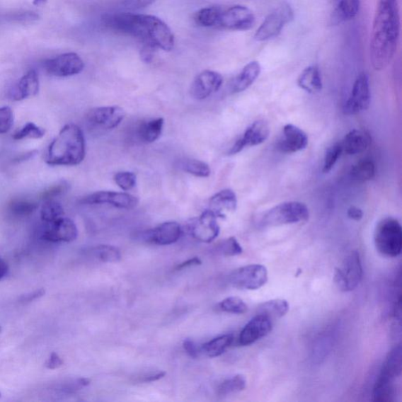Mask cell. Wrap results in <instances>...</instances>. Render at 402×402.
<instances>
[{
    "label": "cell",
    "instance_id": "27",
    "mask_svg": "<svg viewBox=\"0 0 402 402\" xmlns=\"http://www.w3.org/2000/svg\"><path fill=\"white\" fill-rule=\"evenodd\" d=\"M299 87L310 94H315L322 90L323 84L321 71L317 66L306 68L298 78Z\"/></svg>",
    "mask_w": 402,
    "mask_h": 402
},
{
    "label": "cell",
    "instance_id": "36",
    "mask_svg": "<svg viewBox=\"0 0 402 402\" xmlns=\"http://www.w3.org/2000/svg\"><path fill=\"white\" fill-rule=\"evenodd\" d=\"M219 6H209L197 11L195 16V23L202 27H215Z\"/></svg>",
    "mask_w": 402,
    "mask_h": 402
},
{
    "label": "cell",
    "instance_id": "47",
    "mask_svg": "<svg viewBox=\"0 0 402 402\" xmlns=\"http://www.w3.org/2000/svg\"><path fill=\"white\" fill-rule=\"evenodd\" d=\"M166 375V372L163 371H153L144 373L142 376L137 377L138 381L140 383H152L157 381L163 378Z\"/></svg>",
    "mask_w": 402,
    "mask_h": 402
},
{
    "label": "cell",
    "instance_id": "31",
    "mask_svg": "<svg viewBox=\"0 0 402 402\" xmlns=\"http://www.w3.org/2000/svg\"><path fill=\"white\" fill-rule=\"evenodd\" d=\"M376 174L374 162L369 159H364L354 165L350 171V176L358 183L370 181Z\"/></svg>",
    "mask_w": 402,
    "mask_h": 402
},
{
    "label": "cell",
    "instance_id": "22",
    "mask_svg": "<svg viewBox=\"0 0 402 402\" xmlns=\"http://www.w3.org/2000/svg\"><path fill=\"white\" fill-rule=\"evenodd\" d=\"M40 91L39 76L35 70L28 71L21 78L11 91V97L16 100H23L37 96Z\"/></svg>",
    "mask_w": 402,
    "mask_h": 402
},
{
    "label": "cell",
    "instance_id": "45",
    "mask_svg": "<svg viewBox=\"0 0 402 402\" xmlns=\"http://www.w3.org/2000/svg\"><path fill=\"white\" fill-rule=\"evenodd\" d=\"M14 116L11 107L0 108V134L8 132L13 125Z\"/></svg>",
    "mask_w": 402,
    "mask_h": 402
},
{
    "label": "cell",
    "instance_id": "50",
    "mask_svg": "<svg viewBox=\"0 0 402 402\" xmlns=\"http://www.w3.org/2000/svg\"><path fill=\"white\" fill-rule=\"evenodd\" d=\"M46 291L44 289L35 290L31 293L26 294L20 298V303L28 304L31 302L40 299L45 295Z\"/></svg>",
    "mask_w": 402,
    "mask_h": 402
},
{
    "label": "cell",
    "instance_id": "48",
    "mask_svg": "<svg viewBox=\"0 0 402 402\" xmlns=\"http://www.w3.org/2000/svg\"><path fill=\"white\" fill-rule=\"evenodd\" d=\"M183 348L190 357L197 358L201 353V348L198 347L195 342L190 340H185L183 342Z\"/></svg>",
    "mask_w": 402,
    "mask_h": 402
},
{
    "label": "cell",
    "instance_id": "42",
    "mask_svg": "<svg viewBox=\"0 0 402 402\" xmlns=\"http://www.w3.org/2000/svg\"><path fill=\"white\" fill-rule=\"evenodd\" d=\"M343 152L342 146L339 143H336L327 149L322 170L324 173H328L329 171H331Z\"/></svg>",
    "mask_w": 402,
    "mask_h": 402
},
{
    "label": "cell",
    "instance_id": "46",
    "mask_svg": "<svg viewBox=\"0 0 402 402\" xmlns=\"http://www.w3.org/2000/svg\"><path fill=\"white\" fill-rule=\"evenodd\" d=\"M155 1L156 0H121L120 6L125 12L134 11L146 8Z\"/></svg>",
    "mask_w": 402,
    "mask_h": 402
},
{
    "label": "cell",
    "instance_id": "12",
    "mask_svg": "<svg viewBox=\"0 0 402 402\" xmlns=\"http://www.w3.org/2000/svg\"><path fill=\"white\" fill-rule=\"evenodd\" d=\"M84 205H109L120 209L131 210L139 205V199L127 193L99 191L81 200Z\"/></svg>",
    "mask_w": 402,
    "mask_h": 402
},
{
    "label": "cell",
    "instance_id": "5",
    "mask_svg": "<svg viewBox=\"0 0 402 402\" xmlns=\"http://www.w3.org/2000/svg\"><path fill=\"white\" fill-rule=\"evenodd\" d=\"M310 218L307 206L298 201L278 205L263 214L260 224L263 227L280 226L306 222Z\"/></svg>",
    "mask_w": 402,
    "mask_h": 402
},
{
    "label": "cell",
    "instance_id": "39",
    "mask_svg": "<svg viewBox=\"0 0 402 402\" xmlns=\"http://www.w3.org/2000/svg\"><path fill=\"white\" fill-rule=\"evenodd\" d=\"M45 135L44 128L35 125L34 123H27L13 135L14 140H23L25 139H40Z\"/></svg>",
    "mask_w": 402,
    "mask_h": 402
},
{
    "label": "cell",
    "instance_id": "53",
    "mask_svg": "<svg viewBox=\"0 0 402 402\" xmlns=\"http://www.w3.org/2000/svg\"><path fill=\"white\" fill-rule=\"evenodd\" d=\"M201 263H202V262H201L200 258H197V257H195V258H190V260H188V261L183 262L180 264L178 265L176 270H183L185 268L193 267V265H201Z\"/></svg>",
    "mask_w": 402,
    "mask_h": 402
},
{
    "label": "cell",
    "instance_id": "44",
    "mask_svg": "<svg viewBox=\"0 0 402 402\" xmlns=\"http://www.w3.org/2000/svg\"><path fill=\"white\" fill-rule=\"evenodd\" d=\"M219 251L226 256H235L243 253L240 243L234 236L222 241L219 246Z\"/></svg>",
    "mask_w": 402,
    "mask_h": 402
},
{
    "label": "cell",
    "instance_id": "54",
    "mask_svg": "<svg viewBox=\"0 0 402 402\" xmlns=\"http://www.w3.org/2000/svg\"><path fill=\"white\" fill-rule=\"evenodd\" d=\"M9 271L8 265L0 258V281L5 277Z\"/></svg>",
    "mask_w": 402,
    "mask_h": 402
},
{
    "label": "cell",
    "instance_id": "30",
    "mask_svg": "<svg viewBox=\"0 0 402 402\" xmlns=\"http://www.w3.org/2000/svg\"><path fill=\"white\" fill-rule=\"evenodd\" d=\"M289 311L288 301L283 299H275L265 302L258 308V314L268 316L272 320L284 317Z\"/></svg>",
    "mask_w": 402,
    "mask_h": 402
},
{
    "label": "cell",
    "instance_id": "28",
    "mask_svg": "<svg viewBox=\"0 0 402 402\" xmlns=\"http://www.w3.org/2000/svg\"><path fill=\"white\" fill-rule=\"evenodd\" d=\"M164 125V120L158 117L142 122L138 127V139L143 143H153L161 137Z\"/></svg>",
    "mask_w": 402,
    "mask_h": 402
},
{
    "label": "cell",
    "instance_id": "16",
    "mask_svg": "<svg viewBox=\"0 0 402 402\" xmlns=\"http://www.w3.org/2000/svg\"><path fill=\"white\" fill-rule=\"evenodd\" d=\"M272 320L263 314H258L243 327L239 343L241 346L251 345L271 333Z\"/></svg>",
    "mask_w": 402,
    "mask_h": 402
},
{
    "label": "cell",
    "instance_id": "49",
    "mask_svg": "<svg viewBox=\"0 0 402 402\" xmlns=\"http://www.w3.org/2000/svg\"><path fill=\"white\" fill-rule=\"evenodd\" d=\"M63 363L64 362L61 357L55 353V352H52L47 359L45 366L47 369L54 370L60 368Z\"/></svg>",
    "mask_w": 402,
    "mask_h": 402
},
{
    "label": "cell",
    "instance_id": "43",
    "mask_svg": "<svg viewBox=\"0 0 402 402\" xmlns=\"http://www.w3.org/2000/svg\"><path fill=\"white\" fill-rule=\"evenodd\" d=\"M69 188L67 181H60L50 185L46 190L40 193V197L42 200H54L66 193Z\"/></svg>",
    "mask_w": 402,
    "mask_h": 402
},
{
    "label": "cell",
    "instance_id": "8",
    "mask_svg": "<svg viewBox=\"0 0 402 402\" xmlns=\"http://www.w3.org/2000/svg\"><path fill=\"white\" fill-rule=\"evenodd\" d=\"M293 18L294 11L289 4L282 3L278 5L258 28L255 40L262 42L277 38L284 27L290 23Z\"/></svg>",
    "mask_w": 402,
    "mask_h": 402
},
{
    "label": "cell",
    "instance_id": "20",
    "mask_svg": "<svg viewBox=\"0 0 402 402\" xmlns=\"http://www.w3.org/2000/svg\"><path fill=\"white\" fill-rule=\"evenodd\" d=\"M308 145L306 134L297 126L286 125L283 138L277 142V149L284 154H294L304 150Z\"/></svg>",
    "mask_w": 402,
    "mask_h": 402
},
{
    "label": "cell",
    "instance_id": "18",
    "mask_svg": "<svg viewBox=\"0 0 402 402\" xmlns=\"http://www.w3.org/2000/svg\"><path fill=\"white\" fill-rule=\"evenodd\" d=\"M78 236V229L75 222L66 217H62L50 224H47L42 239L52 243L71 242Z\"/></svg>",
    "mask_w": 402,
    "mask_h": 402
},
{
    "label": "cell",
    "instance_id": "4",
    "mask_svg": "<svg viewBox=\"0 0 402 402\" xmlns=\"http://www.w3.org/2000/svg\"><path fill=\"white\" fill-rule=\"evenodd\" d=\"M375 246L379 253L386 257L396 258L402 250V228L394 218L379 221L374 233Z\"/></svg>",
    "mask_w": 402,
    "mask_h": 402
},
{
    "label": "cell",
    "instance_id": "2",
    "mask_svg": "<svg viewBox=\"0 0 402 402\" xmlns=\"http://www.w3.org/2000/svg\"><path fill=\"white\" fill-rule=\"evenodd\" d=\"M103 21L105 26L111 30L137 38L142 45L160 48L164 52H171L174 48V34L159 18L124 11L105 14Z\"/></svg>",
    "mask_w": 402,
    "mask_h": 402
},
{
    "label": "cell",
    "instance_id": "14",
    "mask_svg": "<svg viewBox=\"0 0 402 402\" xmlns=\"http://www.w3.org/2000/svg\"><path fill=\"white\" fill-rule=\"evenodd\" d=\"M224 84V78L217 71L205 70L192 83L190 94L193 98L204 100L217 92Z\"/></svg>",
    "mask_w": 402,
    "mask_h": 402
},
{
    "label": "cell",
    "instance_id": "41",
    "mask_svg": "<svg viewBox=\"0 0 402 402\" xmlns=\"http://www.w3.org/2000/svg\"><path fill=\"white\" fill-rule=\"evenodd\" d=\"M114 182L124 191L134 189L137 183V176L131 171H120L114 175Z\"/></svg>",
    "mask_w": 402,
    "mask_h": 402
},
{
    "label": "cell",
    "instance_id": "24",
    "mask_svg": "<svg viewBox=\"0 0 402 402\" xmlns=\"http://www.w3.org/2000/svg\"><path fill=\"white\" fill-rule=\"evenodd\" d=\"M261 73L260 64L256 61L251 62L236 76L232 84V92L240 93L247 90L260 76Z\"/></svg>",
    "mask_w": 402,
    "mask_h": 402
},
{
    "label": "cell",
    "instance_id": "6",
    "mask_svg": "<svg viewBox=\"0 0 402 402\" xmlns=\"http://www.w3.org/2000/svg\"><path fill=\"white\" fill-rule=\"evenodd\" d=\"M363 268L360 254L357 251H352L344 258L340 267L336 268L334 272V282L341 292L354 291L361 283Z\"/></svg>",
    "mask_w": 402,
    "mask_h": 402
},
{
    "label": "cell",
    "instance_id": "57",
    "mask_svg": "<svg viewBox=\"0 0 402 402\" xmlns=\"http://www.w3.org/2000/svg\"><path fill=\"white\" fill-rule=\"evenodd\" d=\"M0 398H1V393H0Z\"/></svg>",
    "mask_w": 402,
    "mask_h": 402
},
{
    "label": "cell",
    "instance_id": "25",
    "mask_svg": "<svg viewBox=\"0 0 402 402\" xmlns=\"http://www.w3.org/2000/svg\"><path fill=\"white\" fill-rule=\"evenodd\" d=\"M360 0H340L330 18V24L338 25L355 18L360 11Z\"/></svg>",
    "mask_w": 402,
    "mask_h": 402
},
{
    "label": "cell",
    "instance_id": "35",
    "mask_svg": "<svg viewBox=\"0 0 402 402\" xmlns=\"http://www.w3.org/2000/svg\"><path fill=\"white\" fill-rule=\"evenodd\" d=\"M180 168L190 175L207 178L211 175V168L209 165L204 161L195 159H185L180 163Z\"/></svg>",
    "mask_w": 402,
    "mask_h": 402
},
{
    "label": "cell",
    "instance_id": "52",
    "mask_svg": "<svg viewBox=\"0 0 402 402\" xmlns=\"http://www.w3.org/2000/svg\"><path fill=\"white\" fill-rule=\"evenodd\" d=\"M348 217L352 220L360 221L364 217V213L360 208L355 206H351L348 210Z\"/></svg>",
    "mask_w": 402,
    "mask_h": 402
},
{
    "label": "cell",
    "instance_id": "33",
    "mask_svg": "<svg viewBox=\"0 0 402 402\" xmlns=\"http://www.w3.org/2000/svg\"><path fill=\"white\" fill-rule=\"evenodd\" d=\"M38 204L30 200H12L8 204V210L13 217L23 218L30 217L38 210Z\"/></svg>",
    "mask_w": 402,
    "mask_h": 402
},
{
    "label": "cell",
    "instance_id": "34",
    "mask_svg": "<svg viewBox=\"0 0 402 402\" xmlns=\"http://www.w3.org/2000/svg\"><path fill=\"white\" fill-rule=\"evenodd\" d=\"M64 208L54 200H46L40 211V217L45 224H50L64 217Z\"/></svg>",
    "mask_w": 402,
    "mask_h": 402
},
{
    "label": "cell",
    "instance_id": "51",
    "mask_svg": "<svg viewBox=\"0 0 402 402\" xmlns=\"http://www.w3.org/2000/svg\"><path fill=\"white\" fill-rule=\"evenodd\" d=\"M156 48L149 45H142L141 49L142 60L146 63H150L154 59V53Z\"/></svg>",
    "mask_w": 402,
    "mask_h": 402
},
{
    "label": "cell",
    "instance_id": "9",
    "mask_svg": "<svg viewBox=\"0 0 402 402\" xmlns=\"http://www.w3.org/2000/svg\"><path fill=\"white\" fill-rule=\"evenodd\" d=\"M268 281L267 268L261 264H251L235 270L229 276V282L234 288L243 290H257Z\"/></svg>",
    "mask_w": 402,
    "mask_h": 402
},
{
    "label": "cell",
    "instance_id": "40",
    "mask_svg": "<svg viewBox=\"0 0 402 402\" xmlns=\"http://www.w3.org/2000/svg\"><path fill=\"white\" fill-rule=\"evenodd\" d=\"M90 379L87 378H77L66 380L62 384L54 386V390L66 394H71L81 391L90 384Z\"/></svg>",
    "mask_w": 402,
    "mask_h": 402
},
{
    "label": "cell",
    "instance_id": "3",
    "mask_svg": "<svg viewBox=\"0 0 402 402\" xmlns=\"http://www.w3.org/2000/svg\"><path fill=\"white\" fill-rule=\"evenodd\" d=\"M86 142L80 127L64 126L50 143L45 161L50 166H76L84 160Z\"/></svg>",
    "mask_w": 402,
    "mask_h": 402
},
{
    "label": "cell",
    "instance_id": "13",
    "mask_svg": "<svg viewBox=\"0 0 402 402\" xmlns=\"http://www.w3.org/2000/svg\"><path fill=\"white\" fill-rule=\"evenodd\" d=\"M125 117V112L119 106L97 107L87 114V120L92 126L105 130L117 127Z\"/></svg>",
    "mask_w": 402,
    "mask_h": 402
},
{
    "label": "cell",
    "instance_id": "10",
    "mask_svg": "<svg viewBox=\"0 0 402 402\" xmlns=\"http://www.w3.org/2000/svg\"><path fill=\"white\" fill-rule=\"evenodd\" d=\"M371 103V91L369 76L359 75L352 89L351 95L343 107L344 114L351 116L368 110Z\"/></svg>",
    "mask_w": 402,
    "mask_h": 402
},
{
    "label": "cell",
    "instance_id": "1",
    "mask_svg": "<svg viewBox=\"0 0 402 402\" xmlns=\"http://www.w3.org/2000/svg\"><path fill=\"white\" fill-rule=\"evenodd\" d=\"M398 0H379L370 40V59L377 71L389 66L397 52L400 37Z\"/></svg>",
    "mask_w": 402,
    "mask_h": 402
},
{
    "label": "cell",
    "instance_id": "21",
    "mask_svg": "<svg viewBox=\"0 0 402 402\" xmlns=\"http://www.w3.org/2000/svg\"><path fill=\"white\" fill-rule=\"evenodd\" d=\"M236 207L238 199L235 193L229 189L217 193L209 201V209L217 214L218 218H226L228 214L236 211Z\"/></svg>",
    "mask_w": 402,
    "mask_h": 402
},
{
    "label": "cell",
    "instance_id": "11",
    "mask_svg": "<svg viewBox=\"0 0 402 402\" xmlns=\"http://www.w3.org/2000/svg\"><path fill=\"white\" fill-rule=\"evenodd\" d=\"M45 69L50 75L69 77L81 74L84 69V62L77 54L66 53L47 60Z\"/></svg>",
    "mask_w": 402,
    "mask_h": 402
},
{
    "label": "cell",
    "instance_id": "37",
    "mask_svg": "<svg viewBox=\"0 0 402 402\" xmlns=\"http://www.w3.org/2000/svg\"><path fill=\"white\" fill-rule=\"evenodd\" d=\"M221 311L234 314H246L248 307L246 302L239 297H228L222 301L218 305Z\"/></svg>",
    "mask_w": 402,
    "mask_h": 402
},
{
    "label": "cell",
    "instance_id": "15",
    "mask_svg": "<svg viewBox=\"0 0 402 402\" xmlns=\"http://www.w3.org/2000/svg\"><path fill=\"white\" fill-rule=\"evenodd\" d=\"M218 217L210 209L205 211L200 217L193 221L190 231L193 238L197 240L210 243L217 239L220 233V227L218 224Z\"/></svg>",
    "mask_w": 402,
    "mask_h": 402
},
{
    "label": "cell",
    "instance_id": "23",
    "mask_svg": "<svg viewBox=\"0 0 402 402\" xmlns=\"http://www.w3.org/2000/svg\"><path fill=\"white\" fill-rule=\"evenodd\" d=\"M370 144L369 134L360 130L350 132L341 143L343 151L348 155L362 154L369 148Z\"/></svg>",
    "mask_w": 402,
    "mask_h": 402
},
{
    "label": "cell",
    "instance_id": "29",
    "mask_svg": "<svg viewBox=\"0 0 402 402\" xmlns=\"http://www.w3.org/2000/svg\"><path fill=\"white\" fill-rule=\"evenodd\" d=\"M234 340V337L231 334L218 336L217 338L205 343L201 347V352H203L207 357H210L221 356L232 345Z\"/></svg>",
    "mask_w": 402,
    "mask_h": 402
},
{
    "label": "cell",
    "instance_id": "26",
    "mask_svg": "<svg viewBox=\"0 0 402 402\" xmlns=\"http://www.w3.org/2000/svg\"><path fill=\"white\" fill-rule=\"evenodd\" d=\"M397 377L382 369L373 389V398L376 401H390L394 394V379Z\"/></svg>",
    "mask_w": 402,
    "mask_h": 402
},
{
    "label": "cell",
    "instance_id": "56",
    "mask_svg": "<svg viewBox=\"0 0 402 402\" xmlns=\"http://www.w3.org/2000/svg\"><path fill=\"white\" fill-rule=\"evenodd\" d=\"M1 331H2V328L0 327V333H1Z\"/></svg>",
    "mask_w": 402,
    "mask_h": 402
},
{
    "label": "cell",
    "instance_id": "38",
    "mask_svg": "<svg viewBox=\"0 0 402 402\" xmlns=\"http://www.w3.org/2000/svg\"><path fill=\"white\" fill-rule=\"evenodd\" d=\"M92 253L103 263H117L121 260L120 251L111 246H99L93 248Z\"/></svg>",
    "mask_w": 402,
    "mask_h": 402
},
{
    "label": "cell",
    "instance_id": "7",
    "mask_svg": "<svg viewBox=\"0 0 402 402\" xmlns=\"http://www.w3.org/2000/svg\"><path fill=\"white\" fill-rule=\"evenodd\" d=\"M255 23V17L248 7L235 5L219 6L215 27L231 31H247Z\"/></svg>",
    "mask_w": 402,
    "mask_h": 402
},
{
    "label": "cell",
    "instance_id": "32",
    "mask_svg": "<svg viewBox=\"0 0 402 402\" xmlns=\"http://www.w3.org/2000/svg\"><path fill=\"white\" fill-rule=\"evenodd\" d=\"M247 379L245 376L236 375L226 379L221 383L217 392L219 396H227L229 394L239 393L246 389Z\"/></svg>",
    "mask_w": 402,
    "mask_h": 402
},
{
    "label": "cell",
    "instance_id": "55",
    "mask_svg": "<svg viewBox=\"0 0 402 402\" xmlns=\"http://www.w3.org/2000/svg\"><path fill=\"white\" fill-rule=\"evenodd\" d=\"M47 2V0H33V5L39 6L45 4Z\"/></svg>",
    "mask_w": 402,
    "mask_h": 402
},
{
    "label": "cell",
    "instance_id": "19",
    "mask_svg": "<svg viewBox=\"0 0 402 402\" xmlns=\"http://www.w3.org/2000/svg\"><path fill=\"white\" fill-rule=\"evenodd\" d=\"M269 135L270 127L267 122L257 120L250 125L242 137L235 142L229 154L235 155L246 147L260 145L268 139Z\"/></svg>",
    "mask_w": 402,
    "mask_h": 402
},
{
    "label": "cell",
    "instance_id": "17",
    "mask_svg": "<svg viewBox=\"0 0 402 402\" xmlns=\"http://www.w3.org/2000/svg\"><path fill=\"white\" fill-rule=\"evenodd\" d=\"M181 226L176 222H167L142 234L145 241L157 246H170L180 239Z\"/></svg>",
    "mask_w": 402,
    "mask_h": 402
}]
</instances>
